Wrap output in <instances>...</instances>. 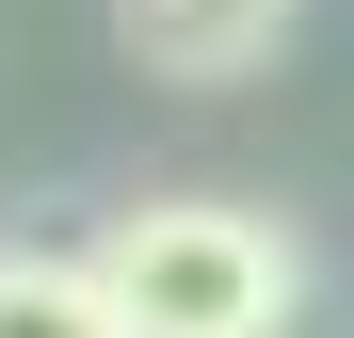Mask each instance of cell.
<instances>
[{
	"label": "cell",
	"instance_id": "2",
	"mask_svg": "<svg viewBox=\"0 0 354 338\" xmlns=\"http://www.w3.org/2000/svg\"><path fill=\"white\" fill-rule=\"evenodd\" d=\"M113 32H129V65H145V81L225 97V81H258L274 48H290V0H113Z\"/></svg>",
	"mask_w": 354,
	"mask_h": 338
},
{
	"label": "cell",
	"instance_id": "3",
	"mask_svg": "<svg viewBox=\"0 0 354 338\" xmlns=\"http://www.w3.org/2000/svg\"><path fill=\"white\" fill-rule=\"evenodd\" d=\"M0 338H129L97 242H0Z\"/></svg>",
	"mask_w": 354,
	"mask_h": 338
},
{
	"label": "cell",
	"instance_id": "1",
	"mask_svg": "<svg viewBox=\"0 0 354 338\" xmlns=\"http://www.w3.org/2000/svg\"><path fill=\"white\" fill-rule=\"evenodd\" d=\"M97 274L129 306V338H290V306H306V242L274 209H242V194H145V209H113Z\"/></svg>",
	"mask_w": 354,
	"mask_h": 338
}]
</instances>
